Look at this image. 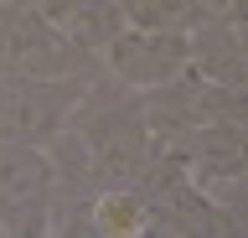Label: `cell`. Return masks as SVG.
I'll return each instance as SVG.
<instances>
[{
  "instance_id": "6da1fadb",
  "label": "cell",
  "mask_w": 248,
  "mask_h": 238,
  "mask_svg": "<svg viewBox=\"0 0 248 238\" xmlns=\"http://www.w3.org/2000/svg\"><path fill=\"white\" fill-rule=\"evenodd\" d=\"M135 191L150 207V228L166 238H238L248 228V218L228 212L212 191H202L166 150H155L150 166L135 176Z\"/></svg>"
},
{
  "instance_id": "7a4b0ae2",
  "label": "cell",
  "mask_w": 248,
  "mask_h": 238,
  "mask_svg": "<svg viewBox=\"0 0 248 238\" xmlns=\"http://www.w3.org/2000/svg\"><path fill=\"white\" fill-rule=\"evenodd\" d=\"M0 73H36V78H93L98 57L78 52L52 26L36 0H0Z\"/></svg>"
},
{
  "instance_id": "3957f363",
  "label": "cell",
  "mask_w": 248,
  "mask_h": 238,
  "mask_svg": "<svg viewBox=\"0 0 248 238\" xmlns=\"http://www.w3.org/2000/svg\"><path fill=\"white\" fill-rule=\"evenodd\" d=\"M166 156L176 160L202 191H212L228 212L248 218L243 202H238V187L248 181V135H243V119L197 125L191 135H181L176 145H166Z\"/></svg>"
},
{
  "instance_id": "277c9868",
  "label": "cell",
  "mask_w": 248,
  "mask_h": 238,
  "mask_svg": "<svg viewBox=\"0 0 248 238\" xmlns=\"http://www.w3.org/2000/svg\"><path fill=\"white\" fill-rule=\"evenodd\" d=\"M88 78H36V73H0V140L46 145L67 125Z\"/></svg>"
},
{
  "instance_id": "5b68a950",
  "label": "cell",
  "mask_w": 248,
  "mask_h": 238,
  "mask_svg": "<svg viewBox=\"0 0 248 238\" xmlns=\"http://www.w3.org/2000/svg\"><path fill=\"white\" fill-rule=\"evenodd\" d=\"M98 67L108 78H119L124 88H160L186 67V32H155V26H124L104 52Z\"/></svg>"
},
{
  "instance_id": "8992f818",
  "label": "cell",
  "mask_w": 248,
  "mask_h": 238,
  "mask_svg": "<svg viewBox=\"0 0 248 238\" xmlns=\"http://www.w3.org/2000/svg\"><path fill=\"white\" fill-rule=\"evenodd\" d=\"M186 67L202 78L243 88L248 78V47H243V21L238 16H197L186 26Z\"/></svg>"
},
{
  "instance_id": "52a82bcc",
  "label": "cell",
  "mask_w": 248,
  "mask_h": 238,
  "mask_svg": "<svg viewBox=\"0 0 248 238\" xmlns=\"http://www.w3.org/2000/svg\"><path fill=\"white\" fill-rule=\"evenodd\" d=\"M36 5H42L46 16H52V26H57L78 52H88V57H98V52L129 26L124 11H119V0H36Z\"/></svg>"
},
{
  "instance_id": "ba28073f",
  "label": "cell",
  "mask_w": 248,
  "mask_h": 238,
  "mask_svg": "<svg viewBox=\"0 0 248 238\" xmlns=\"http://www.w3.org/2000/svg\"><path fill=\"white\" fill-rule=\"evenodd\" d=\"M150 207L135 187H98L88 202V238H150Z\"/></svg>"
},
{
  "instance_id": "9c48e42d",
  "label": "cell",
  "mask_w": 248,
  "mask_h": 238,
  "mask_svg": "<svg viewBox=\"0 0 248 238\" xmlns=\"http://www.w3.org/2000/svg\"><path fill=\"white\" fill-rule=\"evenodd\" d=\"M129 26H155V32H186L197 21L191 0H119Z\"/></svg>"
},
{
  "instance_id": "30bf717a",
  "label": "cell",
  "mask_w": 248,
  "mask_h": 238,
  "mask_svg": "<svg viewBox=\"0 0 248 238\" xmlns=\"http://www.w3.org/2000/svg\"><path fill=\"white\" fill-rule=\"evenodd\" d=\"M197 16H238L243 21V0H191Z\"/></svg>"
}]
</instances>
